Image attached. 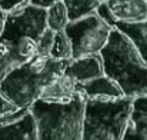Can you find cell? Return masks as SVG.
<instances>
[{"instance_id":"6da1fadb","label":"cell","mask_w":147,"mask_h":140,"mask_svg":"<svg viewBox=\"0 0 147 140\" xmlns=\"http://www.w3.org/2000/svg\"><path fill=\"white\" fill-rule=\"evenodd\" d=\"M100 56L104 74L120 86L126 97L147 96V63L126 34L113 27Z\"/></svg>"},{"instance_id":"7a4b0ae2","label":"cell","mask_w":147,"mask_h":140,"mask_svg":"<svg viewBox=\"0 0 147 140\" xmlns=\"http://www.w3.org/2000/svg\"><path fill=\"white\" fill-rule=\"evenodd\" d=\"M69 60L36 54L26 63L14 67L0 83V92L17 107H30L39 99L42 89L61 76Z\"/></svg>"},{"instance_id":"3957f363","label":"cell","mask_w":147,"mask_h":140,"mask_svg":"<svg viewBox=\"0 0 147 140\" xmlns=\"http://www.w3.org/2000/svg\"><path fill=\"white\" fill-rule=\"evenodd\" d=\"M86 97L79 92L67 101L36 100L29 107L39 140H82Z\"/></svg>"},{"instance_id":"277c9868","label":"cell","mask_w":147,"mask_h":140,"mask_svg":"<svg viewBox=\"0 0 147 140\" xmlns=\"http://www.w3.org/2000/svg\"><path fill=\"white\" fill-rule=\"evenodd\" d=\"M133 99H86L82 140H121Z\"/></svg>"},{"instance_id":"5b68a950","label":"cell","mask_w":147,"mask_h":140,"mask_svg":"<svg viewBox=\"0 0 147 140\" xmlns=\"http://www.w3.org/2000/svg\"><path fill=\"white\" fill-rule=\"evenodd\" d=\"M111 29L113 27L101 20L97 13H92L79 20L69 22L64 32L71 43V59L98 54L106 46Z\"/></svg>"},{"instance_id":"8992f818","label":"cell","mask_w":147,"mask_h":140,"mask_svg":"<svg viewBox=\"0 0 147 140\" xmlns=\"http://www.w3.org/2000/svg\"><path fill=\"white\" fill-rule=\"evenodd\" d=\"M46 29V9L26 3L6 14L0 37L11 43L20 37H32L37 42Z\"/></svg>"},{"instance_id":"52a82bcc","label":"cell","mask_w":147,"mask_h":140,"mask_svg":"<svg viewBox=\"0 0 147 140\" xmlns=\"http://www.w3.org/2000/svg\"><path fill=\"white\" fill-rule=\"evenodd\" d=\"M64 73L74 83H84L104 74L103 59L98 54H92L80 59H70Z\"/></svg>"},{"instance_id":"ba28073f","label":"cell","mask_w":147,"mask_h":140,"mask_svg":"<svg viewBox=\"0 0 147 140\" xmlns=\"http://www.w3.org/2000/svg\"><path fill=\"white\" fill-rule=\"evenodd\" d=\"M76 92L83 94L86 99L93 100H110L124 97V93L120 89V86L106 74L84 83H76Z\"/></svg>"},{"instance_id":"9c48e42d","label":"cell","mask_w":147,"mask_h":140,"mask_svg":"<svg viewBox=\"0 0 147 140\" xmlns=\"http://www.w3.org/2000/svg\"><path fill=\"white\" fill-rule=\"evenodd\" d=\"M121 140H147V96L133 99Z\"/></svg>"},{"instance_id":"30bf717a","label":"cell","mask_w":147,"mask_h":140,"mask_svg":"<svg viewBox=\"0 0 147 140\" xmlns=\"http://www.w3.org/2000/svg\"><path fill=\"white\" fill-rule=\"evenodd\" d=\"M117 22L134 23L147 20L146 0H106Z\"/></svg>"},{"instance_id":"8fae6325","label":"cell","mask_w":147,"mask_h":140,"mask_svg":"<svg viewBox=\"0 0 147 140\" xmlns=\"http://www.w3.org/2000/svg\"><path fill=\"white\" fill-rule=\"evenodd\" d=\"M76 94V83L63 73L61 76L49 82L39 94L37 100L45 101H67Z\"/></svg>"},{"instance_id":"7c38bea8","label":"cell","mask_w":147,"mask_h":140,"mask_svg":"<svg viewBox=\"0 0 147 140\" xmlns=\"http://www.w3.org/2000/svg\"><path fill=\"white\" fill-rule=\"evenodd\" d=\"M0 140H39L36 122L30 110L20 120L11 124L0 126Z\"/></svg>"},{"instance_id":"4fadbf2b","label":"cell","mask_w":147,"mask_h":140,"mask_svg":"<svg viewBox=\"0 0 147 140\" xmlns=\"http://www.w3.org/2000/svg\"><path fill=\"white\" fill-rule=\"evenodd\" d=\"M116 29H119L123 34H126L131 40V43L136 46V49L147 63V20L134 22V23L117 22Z\"/></svg>"},{"instance_id":"5bb4252c","label":"cell","mask_w":147,"mask_h":140,"mask_svg":"<svg viewBox=\"0 0 147 140\" xmlns=\"http://www.w3.org/2000/svg\"><path fill=\"white\" fill-rule=\"evenodd\" d=\"M23 63H26V60L16 51L14 46L0 37V83L14 67Z\"/></svg>"},{"instance_id":"9a60e30c","label":"cell","mask_w":147,"mask_h":140,"mask_svg":"<svg viewBox=\"0 0 147 140\" xmlns=\"http://www.w3.org/2000/svg\"><path fill=\"white\" fill-rule=\"evenodd\" d=\"M69 22L70 20H69L67 10L63 0L56 1L49 9H46V23H47V27L51 29L53 32L64 30Z\"/></svg>"},{"instance_id":"2e32d148","label":"cell","mask_w":147,"mask_h":140,"mask_svg":"<svg viewBox=\"0 0 147 140\" xmlns=\"http://www.w3.org/2000/svg\"><path fill=\"white\" fill-rule=\"evenodd\" d=\"M69 20H79L82 17H86L92 13H96L98 6V0H63Z\"/></svg>"},{"instance_id":"e0dca14e","label":"cell","mask_w":147,"mask_h":140,"mask_svg":"<svg viewBox=\"0 0 147 140\" xmlns=\"http://www.w3.org/2000/svg\"><path fill=\"white\" fill-rule=\"evenodd\" d=\"M71 54H73L71 43H70V39L66 34V32L64 30L56 32L53 46L50 50V56L53 59H57V60H70Z\"/></svg>"},{"instance_id":"ac0fdd59","label":"cell","mask_w":147,"mask_h":140,"mask_svg":"<svg viewBox=\"0 0 147 140\" xmlns=\"http://www.w3.org/2000/svg\"><path fill=\"white\" fill-rule=\"evenodd\" d=\"M54 33L51 29H46L42 36L37 40V54L39 56H50V50L53 46V40H54Z\"/></svg>"},{"instance_id":"d6986e66","label":"cell","mask_w":147,"mask_h":140,"mask_svg":"<svg viewBox=\"0 0 147 140\" xmlns=\"http://www.w3.org/2000/svg\"><path fill=\"white\" fill-rule=\"evenodd\" d=\"M96 13H97L98 17H100L101 20H104L109 26L116 27V24H117V19L114 17V14H113V11H111V9L109 7V4H107L106 0L98 3L97 9H96Z\"/></svg>"},{"instance_id":"ffe728a7","label":"cell","mask_w":147,"mask_h":140,"mask_svg":"<svg viewBox=\"0 0 147 140\" xmlns=\"http://www.w3.org/2000/svg\"><path fill=\"white\" fill-rule=\"evenodd\" d=\"M29 113V107H19L10 113H6L3 116H0V126H6V124H11L17 120H20L23 116H26Z\"/></svg>"},{"instance_id":"44dd1931","label":"cell","mask_w":147,"mask_h":140,"mask_svg":"<svg viewBox=\"0 0 147 140\" xmlns=\"http://www.w3.org/2000/svg\"><path fill=\"white\" fill-rule=\"evenodd\" d=\"M16 109H19V107L14 103H11L4 94L0 92V116H3L6 113H10V112H13Z\"/></svg>"},{"instance_id":"7402d4cb","label":"cell","mask_w":147,"mask_h":140,"mask_svg":"<svg viewBox=\"0 0 147 140\" xmlns=\"http://www.w3.org/2000/svg\"><path fill=\"white\" fill-rule=\"evenodd\" d=\"M26 3H29V0H0V7L6 13H9V11H11V10H14L19 6H23Z\"/></svg>"},{"instance_id":"603a6c76","label":"cell","mask_w":147,"mask_h":140,"mask_svg":"<svg viewBox=\"0 0 147 140\" xmlns=\"http://www.w3.org/2000/svg\"><path fill=\"white\" fill-rule=\"evenodd\" d=\"M56 1H59V0H29L30 4L37 6V7H42V9H49L50 6L54 4Z\"/></svg>"},{"instance_id":"cb8c5ba5","label":"cell","mask_w":147,"mask_h":140,"mask_svg":"<svg viewBox=\"0 0 147 140\" xmlns=\"http://www.w3.org/2000/svg\"><path fill=\"white\" fill-rule=\"evenodd\" d=\"M6 14H7V13H6V11H4V10L0 7V22H4V19H6Z\"/></svg>"},{"instance_id":"d4e9b609","label":"cell","mask_w":147,"mask_h":140,"mask_svg":"<svg viewBox=\"0 0 147 140\" xmlns=\"http://www.w3.org/2000/svg\"><path fill=\"white\" fill-rule=\"evenodd\" d=\"M1 27H3V22H0V32H1Z\"/></svg>"},{"instance_id":"484cf974","label":"cell","mask_w":147,"mask_h":140,"mask_svg":"<svg viewBox=\"0 0 147 140\" xmlns=\"http://www.w3.org/2000/svg\"><path fill=\"white\" fill-rule=\"evenodd\" d=\"M98 1H104V0H98Z\"/></svg>"},{"instance_id":"4316f807","label":"cell","mask_w":147,"mask_h":140,"mask_svg":"<svg viewBox=\"0 0 147 140\" xmlns=\"http://www.w3.org/2000/svg\"><path fill=\"white\" fill-rule=\"evenodd\" d=\"M146 3H147V0H146Z\"/></svg>"}]
</instances>
